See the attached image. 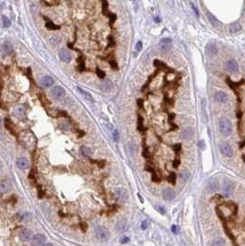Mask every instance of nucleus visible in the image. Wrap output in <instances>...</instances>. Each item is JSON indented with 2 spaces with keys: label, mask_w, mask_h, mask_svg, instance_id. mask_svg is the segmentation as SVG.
Listing matches in <instances>:
<instances>
[{
  "label": "nucleus",
  "mask_w": 245,
  "mask_h": 246,
  "mask_svg": "<svg viewBox=\"0 0 245 246\" xmlns=\"http://www.w3.org/2000/svg\"><path fill=\"white\" fill-rule=\"evenodd\" d=\"M20 141L27 149H32L36 145V138L30 131H24L20 134Z\"/></svg>",
  "instance_id": "1"
},
{
  "label": "nucleus",
  "mask_w": 245,
  "mask_h": 246,
  "mask_svg": "<svg viewBox=\"0 0 245 246\" xmlns=\"http://www.w3.org/2000/svg\"><path fill=\"white\" fill-rule=\"evenodd\" d=\"M219 131L223 136H229L230 133L232 131V125L231 123L229 122L228 119L225 117H221L219 120Z\"/></svg>",
  "instance_id": "2"
},
{
  "label": "nucleus",
  "mask_w": 245,
  "mask_h": 246,
  "mask_svg": "<svg viewBox=\"0 0 245 246\" xmlns=\"http://www.w3.org/2000/svg\"><path fill=\"white\" fill-rule=\"evenodd\" d=\"M95 236L100 241H106L110 238V232L105 227L99 226L95 229Z\"/></svg>",
  "instance_id": "3"
},
{
  "label": "nucleus",
  "mask_w": 245,
  "mask_h": 246,
  "mask_svg": "<svg viewBox=\"0 0 245 246\" xmlns=\"http://www.w3.org/2000/svg\"><path fill=\"white\" fill-rule=\"evenodd\" d=\"M51 94H52V96H53L54 99L59 100H62L65 97L66 92H65V90L62 88V87L55 86V87H54V88L51 90Z\"/></svg>",
  "instance_id": "4"
},
{
  "label": "nucleus",
  "mask_w": 245,
  "mask_h": 246,
  "mask_svg": "<svg viewBox=\"0 0 245 246\" xmlns=\"http://www.w3.org/2000/svg\"><path fill=\"white\" fill-rule=\"evenodd\" d=\"M114 196L116 199L120 201H126L129 198L128 192L124 189V188H116L114 191Z\"/></svg>",
  "instance_id": "5"
},
{
  "label": "nucleus",
  "mask_w": 245,
  "mask_h": 246,
  "mask_svg": "<svg viewBox=\"0 0 245 246\" xmlns=\"http://www.w3.org/2000/svg\"><path fill=\"white\" fill-rule=\"evenodd\" d=\"M233 191H234V186H233L232 183L226 179L224 182V184H223V193H224L225 196L228 197L230 195H232Z\"/></svg>",
  "instance_id": "6"
},
{
  "label": "nucleus",
  "mask_w": 245,
  "mask_h": 246,
  "mask_svg": "<svg viewBox=\"0 0 245 246\" xmlns=\"http://www.w3.org/2000/svg\"><path fill=\"white\" fill-rule=\"evenodd\" d=\"M20 238L23 241H32L33 233H32V231L31 229H24L20 232Z\"/></svg>",
  "instance_id": "7"
},
{
  "label": "nucleus",
  "mask_w": 245,
  "mask_h": 246,
  "mask_svg": "<svg viewBox=\"0 0 245 246\" xmlns=\"http://www.w3.org/2000/svg\"><path fill=\"white\" fill-rule=\"evenodd\" d=\"M219 149H220V151L223 155H225L226 157H232L233 155V150L231 149V147L229 146L228 144L227 143H222L220 144V146H219Z\"/></svg>",
  "instance_id": "8"
},
{
  "label": "nucleus",
  "mask_w": 245,
  "mask_h": 246,
  "mask_svg": "<svg viewBox=\"0 0 245 246\" xmlns=\"http://www.w3.org/2000/svg\"><path fill=\"white\" fill-rule=\"evenodd\" d=\"M59 57H60V59L63 62H65V63H69L72 60V54H71V53L68 50L65 49V48H63V49L60 50V52H59Z\"/></svg>",
  "instance_id": "9"
},
{
  "label": "nucleus",
  "mask_w": 245,
  "mask_h": 246,
  "mask_svg": "<svg viewBox=\"0 0 245 246\" xmlns=\"http://www.w3.org/2000/svg\"><path fill=\"white\" fill-rule=\"evenodd\" d=\"M219 188V184L217 179H211L207 186V189L209 193H216Z\"/></svg>",
  "instance_id": "10"
},
{
  "label": "nucleus",
  "mask_w": 245,
  "mask_h": 246,
  "mask_svg": "<svg viewBox=\"0 0 245 246\" xmlns=\"http://www.w3.org/2000/svg\"><path fill=\"white\" fill-rule=\"evenodd\" d=\"M12 189V184L9 181L5 180L0 182V193L1 194H8Z\"/></svg>",
  "instance_id": "11"
},
{
  "label": "nucleus",
  "mask_w": 245,
  "mask_h": 246,
  "mask_svg": "<svg viewBox=\"0 0 245 246\" xmlns=\"http://www.w3.org/2000/svg\"><path fill=\"white\" fill-rule=\"evenodd\" d=\"M46 241V237L44 235H42V234H36L33 236L32 238V245L33 246H41V245H44V242Z\"/></svg>",
  "instance_id": "12"
},
{
  "label": "nucleus",
  "mask_w": 245,
  "mask_h": 246,
  "mask_svg": "<svg viewBox=\"0 0 245 246\" xmlns=\"http://www.w3.org/2000/svg\"><path fill=\"white\" fill-rule=\"evenodd\" d=\"M226 68L228 72H231V73H236V72L239 70V65L238 63L233 60V59H230L227 62L226 64Z\"/></svg>",
  "instance_id": "13"
},
{
  "label": "nucleus",
  "mask_w": 245,
  "mask_h": 246,
  "mask_svg": "<svg viewBox=\"0 0 245 246\" xmlns=\"http://www.w3.org/2000/svg\"><path fill=\"white\" fill-rule=\"evenodd\" d=\"M162 195L166 201H171L175 198V192L171 188H166L162 192Z\"/></svg>",
  "instance_id": "14"
},
{
  "label": "nucleus",
  "mask_w": 245,
  "mask_h": 246,
  "mask_svg": "<svg viewBox=\"0 0 245 246\" xmlns=\"http://www.w3.org/2000/svg\"><path fill=\"white\" fill-rule=\"evenodd\" d=\"M16 164H17L18 168L20 169V170H27L29 168V165H30V164H29V161L24 157L19 158L18 160L16 161Z\"/></svg>",
  "instance_id": "15"
},
{
  "label": "nucleus",
  "mask_w": 245,
  "mask_h": 246,
  "mask_svg": "<svg viewBox=\"0 0 245 246\" xmlns=\"http://www.w3.org/2000/svg\"><path fill=\"white\" fill-rule=\"evenodd\" d=\"M215 100H217L218 103H224L228 100V94L223 92V91H219L215 94Z\"/></svg>",
  "instance_id": "16"
},
{
  "label": "nucleus",
  "mask_w": 245,
  "mask_h": 246,
  "mask_svg": "<svg viewBox=\"0 0 245 246\" xmlns=\"http://www.w3.org/2000/svg\"><path fill=\"white\" fill-rule=\"evenodd\" d=\"M41 85L44 88H50V87L54 84V79L49 76H44L41 78Z\"/></svg>",
  "instance_id": "17"
},
{
  "label": "nucleus",
  "mask_w": 245,
  "mask_h": 246,
  "mask_svg": "<svg viewBox=\"0 0 245 246\" xmlns=\"http://www.w3.org/2000/svg\"><path fill=\"white\" fill-rule=\"evenodd\" d=\"M194 130L192 128L188 127V128L184 129L183 131L181 133V137L182 139H191L194 137Z\"/></svg>",
  "instance_id": "18"
},
{
  "label": "nucleus",
  "mask_w": 245,
  "mask_h": 246,
  "mask_svg": "<svg viewBox=\"0 0 245 246\" xmlns=\"http://www.w3.org/2000/svg\"><path fill=\"white\" fill-rule=\"evenodd\" d=\"M2 52L4 54H9L12 53V50H13V46H12V43L8 41L5 42L2 45Z\"/></svg>",
  "instance_id": "19"
},
{
  "label": "nucleus",
  "mask_w": 245,
  "mask_h": 246,
  "mask_svg": "<svg viewBox=\"0 0 245 246\" xmlns=\"http://www.w3.org/2000/svg\"><path fill=\"white\" fill-rule=\"evenodd\" d=\"M241 30V25L240 22H233L231 24H229L228 26V31L230 33H236Z\"/></svg>",
  "instance_id": "20"
},
{
  "label": "nucleus",
  "mask_w": 245,
  "mask_h": 246,
  "mask_svg": "<svg viewBox=\"0 0 245 246\" xmlns=\"http://www.w3.org/2000/svg\"><path fill=\"white\" fill-rule=\"evenodd\" d=\"M100 90H102V91H110L113 88V85H112V83L110 80H105V81H103L102 84L100 85Z\"/></svg>",
  "instance_id": "21"
},
{
  "label": "nucleus",
  "mask_w": 245,
  "mask_h": 246,
  "mask_svg": "<svg viewBox=\"0 0 245 246\" xmlns=\"http://www.w3.org/2000/svg\"><path fill=\"white\" fill-rule=\"evenodd\" d=\"M207 19H208V20H209V22L212 24V26H214V27H218L219 25V20L216 18L213 14H211V13H209V12H207Z\"/></svg>",
  "instance_id": "22"
},
{
  "label": "nucleus",
  "mask_w": 245,
  "mask_h": 246,
  "mask_svg": "<svg viewBox=\"0 0 245 246\" xmlns=\"http://www.w3.org/2000/svg\"><path fill=\"white\" fill-rule=\"evenodd\" d=\"M207 49V52L208 54H211V55H214L217 54L218 52V49H217V46H216L214 43H207V45L206 47Z\"/></svg>",
  "instance_id": "23"
},
{
  "label": "nucleus",
  "mask_w": 245,
  "mask_h": 246,
  "mask_svg": "<svg viewBox=\"0 0 245 246\" xmlns=\"http://www.w3.org/2000/svg\"><path fill=\"white\" fill-rule=\"evenodd\" d=\"M79 151H80L81 155L84 156V157H90V156L92 155L91 149H90V148H88V147H86V146H82V147L80 148Z\"/></svg>",
  "instance_id": "24"
},
{
  "label": "nucleus",
  "mask_w": 245,
  "mask_h": 246,
  "mask_svg": "<svg viewBox=\"0 0 245 246\" xmlns=\"http://www.w3.org/2000/svg\"><path fill=\"white\" fill-rule=\"evenodd\" d=\"M5 126H6V128L8 130V131L12 134V135H15V131H14L13 130V124H12V122L10 121V119L9 118H6L5 119Z\"/></svg>",
  "instance_id": "25"
},
{
  "label": "nucleus",
  "mask_w": 245,
  "mask_h": 246,
  "mask_svg": "<svg viewBox=\"0 0 245 246\" xmlns=\"http://www.w3.org/2000/svg\"><path fill=\"white\" fill-rule=\"evenodd\" d=\"M116 229L118 231H124V229H126V220H121L117 222L116 225Z\"/></svg>",
  "instance_id": "26"
},
{
  "label": "nucleus",
  "mask_w": 245,
  "mask_h": 246,
  "mask_svg": "<svg viewBox=\"0 0 245 246\" xmlns=\"http://www.w3.org/2000/svg\"><path fill=\"white\" fill-rule=\"evenodd\" d=\"M224 244H225V240L221 237L216 238L212 241V246H224Z\"/></svg>",
  "instance_id": "27"
},
{
  "label": "nucleus",
  "mask_w": 245,
  "mask_h": 246,
  "mask_svg": "<svg viewBox=\"0 0 245 246\" xmlns=\"http://www.w3.org/2000/svg\"><path fill=\"white\" fill-rule=\"evenodd\" d=\"M181 179L183 181V182H186V181H188L191 177V173L189 172V171H187V170H184L181 172Z\"/></svg>",
  "instance_id": "28"
},
{
  "label": "nucleus",
  "mask_w": 245,
  "mask_h": 246,
  "mask_svg": "<svg viewBox=\"0 0 245 246\" xmlns=\"http://www.w3.org/2000/svg\"><path fill=\"white\" fill-rule=\"evenodd\" d=\"M45 26H46V28L48 29V30H50V31H57V30H59V29H60V26H59V25H55V24H54V22H52V21L46 22Z\"/></svg>",
  "instance_id": "29"
},
{
  "label": "nucleus",
  "mask_w": 245,
  "mask_h": 246,
  "mask_svg": "<svg viewBox=\"0 0 245 246\" xmlns=\"http://www.w3.org/2000/svg\"><path fill=\"white\" fill-rule=\"evenodd\" d=\"M15 114L17 115V116H18L19 118L24 117V116H25V110H24V108L21 107V106L18 107V108L16 109V111H15Z\"/></svg>",
  "instance_id": "30"
},
{
  "label": "nucleus",
  "mask_w": 245,
  "mask_h": 246,
  "mask_svg": "<svg viewBox=\"0 0 245 246\" xmlns=\"http://www.w3.org/2000/svg\"><path fill=\"white\" fill-rule=\"evenodd\" d=\"M78 91L86 98L87 100H91V102H93V98H92V96L90 95V93H89V92H87V91H85L84 90H82L81 88H78Z\"/></svg>",
  "instance_id": "31"
},
{
  "label": "nucleus",
  "mask_w": 245,
  "mask_h": 246,
  "mask_svg": "<svg viewBox=\"0 0 245 246\" xmlns=\"http://www.w3.org/2000/svg\"><path fill=\"white\" fill-rule=\"evenodd\" d=\"M2 20H3V26H4L5 28H8V27L11 26V20H10L8 17L3 16Z\"/></svg>",
  "instance_id": "32"
},
{
  "label": "nucleus",
  "mask_w": 245,
  "mask_h": 246,
  "mask_svg": "<svg viewBox=\"0 0 245 246\" xmlns=\"http://www.w3.org/2000/svg\"><path fill=\"white\" fill-rule=\"evenodd\" d=\"M168 181H169V183H171L172 184H174L176 183V174L174 172H171L170 174L169 175Z\"/></svg>",
  "instance_id": "33"
},
{
  "label": "nucleus",
  "mask_w": 245,
  "mask_h": 246,
  "mask_svg": "<svg viewBox=\"0 0 245 246\" xmlns=\"http://www.w3.org/2000/svg\"><path fill=\"white\" fill-rule=\"evenodd\" d=\"M161 45H170L171 43V39L170 38H164L161 41Z\"/></svg>",
  "instance_id": "34"
},
{
  "label": "nucleus",
  "mask_w": 245,
  "mask_h": 246,
  "mask_svg": "<svg viewBox=\"0 0 245 246\" xmlns=\"http://www.w3.org/2000/svg\"><path fill=\"white\" fill-rule=\"evenodd\" d=\"M103 11L104 14H108L107 16H109V12H108V3L106 1H103Z\"/></svg>",
  "instance_id": "35"
},
{
  "label": "nucleus",
  "mask_w": 245,
  "mask_h": 246,
  "mask_svg": "<svg viewBox=\"0 0 245 246\" xmlns=\"http://www.w3.org/2000/svg\"><path fill=\"white\" fill-rule=\"evenodd\" d=\"M97 75H98V77L100 78H103L104 77H105V73L103 71V70H100V68H97Z\"/></svg>",
  "instance_id": "36"
},
{
  "label": "nucleus",
  "mask_w": 245,
  "mask_h": 246,
  "mask_svg": "<svg viewBox=\"0 0 245 246\" xmlns=\"http://www.w3.org/2000/svg\"><path fill=\"white\" fill-rule=\"evenodd\" d=\"M156 209H157V211L160 212L161 215H164V214L166 213L165 208H164L163 207H161V206H157V207H156Z\"/></svg>",
  "instance_id": "37"
},
{
  "label": "nucleus",
  "mask_w": 245,
  "mask_h": 246,
  "mask_svg": "<svg viewBox=\"0 0 245 246\" xmlns=\"http://www.w3.org/2000/svg\"><path fill=\"white\" fill-rule=\"evenodd\" d=\"M110 65L112 66V69H118V65H117L116 61H115L114 59L110 60Z\"/></svg>",
  "instance_id": "38"
},
{
  "label": "nucleus",
  "mask_w": 245,
  "mask_h": 246,
  "mask_svg": "<svg viewBox=\"0 0 245 246\" xmlns=\"http://www.w3.org/2000/svg\"><path fill=\"white\" fill-rule=\"evenodd\" d=\"M112 136H113L114 141H115V142H118V140H119V133H118L117 130H114L113 133H112Z\"/></svg>",
  "instance_id": "39"
},
{
  "label": "nucleus",
  "mask_w": 245,
  "mask_h": 246,
  "mask_svg": "<svg viewBox=\"0 0 245 246\" xmlns=\"http://www.w3.org/2000/svg\"><path fill=\"white\" fill-rule=\"evenodd\" d=\"M142 46H143L142 42H141V41L137 42H136V50L137 52L141 51V50H142Z\"/></svg>",
  "instance_id": "40"
},
{
  "label": "nucleus",
  "mask_w": 245,
  "mask_h": 246,
  "mask_svg": "<svg viewBox=\"0 0 245 246\" xmlns=\"http://www.w3.org/2000/svg\"><path fill=\"white\" fill-rule=\"evenodd\" d=\"M190 5H191V7H192V9L194 11V13H195V15L196 16H199V12H198V9H197V8H196V6L193 3V2H191L190 3Z\"/></svg>",
  "instance_id": "41"
},
{
  "label": "nucleus",
  "mask_w": 245,
  "mask_h": 246,
  "mask_svg": "<svg viewBox=\"0 0 245 246\" xmlns=\"http://www.w3.org/2000/svg\"><path fill=\"white\" fill-rule=\"evenodd\" d=\"M138 130H140V131H142L143 130V119L139 116V119H138Z\"/></svg>",
  "instance_id": "42"
},
{
  "label": "nucleus",
  "mask_w": 245,
  "mask_h": 246,
  "mask_svg": "<svg viewBox=\"0 0 245 246\" xmlns=\"http://www.w3.org/2000/svg\"><path fill=\"white\" fill-rule=\"evenodd\" d=\"M173 149H174L175 153H176V154H178V152L181 150V144H176L175 146L173 147Z\"/></svg>",
  "instance_id": "43"
},
{
  "label": "nucleus",
  "mask_w": 245,
  "mask_h": 246,
  "mask_svg": "<svg viewBox=\"0 0 245 246\" xmlns=\"http://www.w3.org/2000/svg\"><path fill=\"white\" fill-rule=\"evenodd\" d=\"M179 229H179L176 225H172V226H171V230L173 231L174 233H178V232H179Z\"/></svg>",
  "instance_id": "44"
},
{
  "label": "nucleus",
  "mask_w": 245,
  "mask_h": 246,
  "mask_svg": "<svg viewBox=\"0 0 245 246\" xmlns=\"http://www.w3.org/2000/svg\"><path fill=\"white\" fill-rule=\"evenodd\" d=\"M148 228V221L147 220H144L141 224V229H146Z\"/></svg>",
  "instance_id": "45"
},
{
  "label": "nucleus",
  "mask_w": 245,
  "mask_h": 246,
  "mask_svg": "<svg viewBox=\"0 0 245 246\" xmlns=\"http://www.w3.org/2000/svg\"><path fill=\"white\" fill-rule=\"evenodd\" d=\"M120 241H121V243H126V242L129 241V238L128 237H123Z\"/></svg>",
  "instance_id": "46"
},
{
  "label": "nucleus",
  "mask_w": 245,
  "mask_h": 246,
  "mask_svg": "<svg viewBox=\"0 0 245 246\" xmlns=\"http://www.w3.org/2000/svg\"><path fill=\"white\" fill-rule=\"evenodd\" d=\"M199 146H200V148H202V149H204L206 148V145H205V141H204L203 139H202V140H201V141L199 142Z\"/></svg>",
  "instance_id": "47"
},
{
  "label": "nucleus",
  "mask_w": 245,
  "mask_h": 246,
  "mask_svg": "<svg viewBox=\"0 0 245 246\" xmlns=\"http://www.w3.org/2000/svg\"><path fill=\"white\" fill-rule=\"evenodd\" d=\"M80 226H81V228H82V230H83V231H86V229H87V226H86V224H85L84 222H82V223H80Z\"/></svg>",
  "instance_id": "48"
},
{
  "label": "nucleus",
  "mask_w": 245,
  "mask_h": 246,
  "mask_svg": "<svg viewBox=\"0 0 245 246\" xmlns=\"http://www.w3.org/2000/svg\"><path fill=\"white\" fill-rule=\"evenodd\" d=\"M174 162H175V163H173V166H174V168H177L178 165L180 164V161H175Z\"/></svg>",
  "instance_id": "49"
},
{
  "label": "nucleus",
  "mask_w": 245,
  "mask_h": 246,
  "mask_svg": "<svg viewBox=\"0 0 245 246\" xmlns=\"http://www.w3.org/2000/svg\"><path fill=\"white\" fill-rule=\"evenodd\" d=\"M154 20L157 22V23H160L161 22V19L158 18V17H155V19H154Z\"/></svg>",
  "instance_id": "50"
},
{
  "label": "nucleus",
  "mask_w": 245,
  "mask_h": 246,
  "mask_svg": "<svg viewBox=\"0 0 245 246\" xmlns=\"http://www.w3.org/2000/svg\"><path fill=\"white\" fill-rule=\"evenodd\" d=\"M2 87H3V81H2L1 78H0V90L2 89Z\"/></svg>",
  "instance_id": "51"
},
{
  "label": "nucleus",
  "mask_w": 245,
  "mask_h": 246,
  "mask_svg": "<svg viewBox=\"0 0 245 246\" xmlns=\"http://www.w3.org/2000/svg\"><path fill=\"white\" fill-rule=\"evenodd\" d=\"M42 246H54L53 244H51V243H46V244H44Z\"/></svg>",
  "instance_id": "52"
},
{
  "label": "nucleus",
  "mask_w": 245,
  "mask_h": 246,
  "mask_svg": "<svg viewBox=\"0 0 245 246\" xmlns=\"http://www.w3.org/2000/svg\"><path fill=\"white\" fill-rule=\"evenodd\" d=\"M1 124H2V118H1V116H0V125H1Z\"/></svg>",
  "instance_id": "53"
},
{
  "label": "nucleus",
  "mask_w": 245,
  "mask_h": 246,
  "mask_svg": "<svg viewBox=\"0 0 245 246\" xmlns=\"http://www.w3.org/2000/svg\"><path fill=\"white\" fill-rule=\"evenodd\" d=\"M0 168H1V163H0Z\"/></svg>",
  "instance_id": "54"
}]
</instances>
